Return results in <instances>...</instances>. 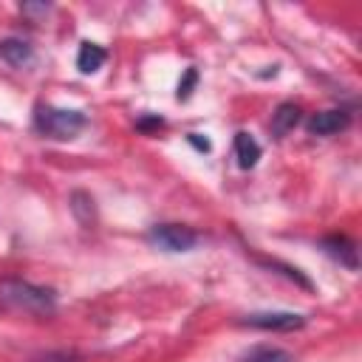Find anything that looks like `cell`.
Instances as JSON below:
<instances>
[{"mask_svg": "<svg viewBox=\"0 0 362 362\" xmlns=\"http://www.w3.org/2000/svg\"><path fill=\"white\" fill-rule=\"evenodd\" d=\"M0 303L11 311L34 314V317H48L57 308V297L51 288L25 283V280H3L0 283Z\"/></svg>", "mask_w": 362, "mask_h": 362, "instance_id": "1", "label": "cell"}, {"mask_svg": "<svg viewBox=\"0 0 362 362\" xmlns=\"http://www.w3.org/2000/svg\"><path fill=\"white\" fill-rule=\"evenodd\" d=\"M88 119L82 110H71V107H54V105H37L34 113V127L54 141H68L76 139L85 130Z\"/></svg>", "mask_w": 362, "mask_h": 362, "instance_id": "2", "label": "cell"}, {"mask_svg": "<svg viewBox=\"0 0 362 362\" xmlns=\"http://www.w3.org/2000/svg\"><path fill=\"white\" fill-rule=\"evenodd\" d=\"M147 238L164 252H189L198 243V232L184 223H156Z\"/></svg>", "mask_w": 362, "mask_h": 362, "instance_id": "3", "label": "cell"}, {"mask_svg": "<svg viewBox=\"0 0 362 362\" xmlns=\"http://www.w3.org/2000/svg\"><path fill=\"white\" fill-rule=\"evenodd\" d=\"M243 325L263 328V331H294L305 325V317L294 311H257V314H246Z\"/></svg>", "mask_w": 362, "mask_h": 362, "instance_id": "4", "label": "cell"}, {"mask_svg": "<svg viewBox=\"0 0 362 362\" xmlns=\"http://www.w3.org/2000/svg\"><path fill=\"white\" fill-rule=\"evenodd\" d=\"M348 124H351V113L342 110V107L320 110V113H314V116L305 122V127H308L311 136H337V133L345 130Z\"/></svg>", "mask_w": 362, "mask_h": 362, "instance_id": "5", "label": "cell"}, {"mask_svg": "<svg viewBox=\"0 0 362 362\" xmlns=\"http://www.w3.org/2000/svg\"><path fill=\"white\" fill-rule=\"evenodd\" d=\"M322 249H325L334 260H339L342 266H348V269H356V266H359L354 240H348V238H342V235H331V238H325V240H322Z\"/></svg>", "mask_w": 362, "mask_h": 362, "instance_id": "6", "label": "cell"}, {"mask_svg": "<svg viewBox=\"0 0 362 362\" xmlns=\"http://www.w3.org/2000/svg\"><path fill=\"white\" fill-rule=\"evenodd\" d=\"M235 158H238V167H243V170H249V167L257 164V158H260V144L255 141L252 133H246V130L235 133Z\"/></svg>", "mask_w": 362, "mask_h": 362, "instance_id": "7", "label": "cell"}, {"mask_svg": "<svg viewBox=\"0 0 362 362\" xmlns=\"http://www.w3.org/2000/svg\"><path fill=\"white\" fill-rule=\"evenodd\" d=\"M107 59V51L96 42H82L79 45V54H76V68L82 74H96Z\"/></svg>", "mask_w": 362, "mask_h": 362, "instance_id": "8", "label": "cell"}, {"mask_svg": "<svg viewBox=\"0 0 362 362\" xmlns=\"http://www.w3.org/2000/svg\"><path fill=\"white\" fill-rule=\"evenodd\" d=\"M297 122H300V107L291 105V102H283V105L272 113V133H274L277 139H283L286 133H291V130L297 127Z\"/></svg>", "mask_w": 362, "mask_h": 362, "instance_id": "9", "label": "cell"}, {"mask_svg": "<svg viewBox=\"0 0 362 362\" xmlns=\"http://www.w3.org/2000/svg\"><path fill=\"white\" fill-rule=\"evenodd\" d=\"M0 57H3L8 65L23 68V65H28V62L34 59V51H31V45L23 42V40H3V42H0Z\"/></svg>", "mask_w": 362, "mask_h": 362, "instance_id": "10", "label": "cell"}, {"mask_svg": "<svg viewBox=\"0 0 362 362\" xmlns=\"http://www.w3.org/2000/svg\"><path fill=\"white\" fill-rule=\"evenodd\" d=\"M243 362H294V356L283 348H274V345H260V348H252Z\"/></svg>", "mask_w": 362, "mask_h": 362, "instance_id": "11", "label": "cell"}, {"mask_svg": "<svg viewBox=\"0 0 362 362\" xmlns=\"http://www.w3.org/2000/svg\"><path fill=\"white\" fill-rule=\"evenodd\" d=\"M195 79H198V74H195V68H189V71H187V76H184V82H178V99H187V96L192 93Z\"/></svg>", "mask_w": 362, "mask_h": 362, "instance_id": "12", "label": "cell"}, {"mask_svg": "<svg viewBox=\"0 0 362 362\" xmlns=\"http://www.w3.org/2000/svg\"><path fill=\"white\" fill-rule=\"evenodd\" d=\"M189 141H192V144H195V147H198V150H204V153H206V150H209V141H206V139H204V141H201V139H198V133H189Z\"/></svg>", "mask_w": 362, "mask_h": 362, "instance_id": "13", "label": "cell"}]
</instances>
